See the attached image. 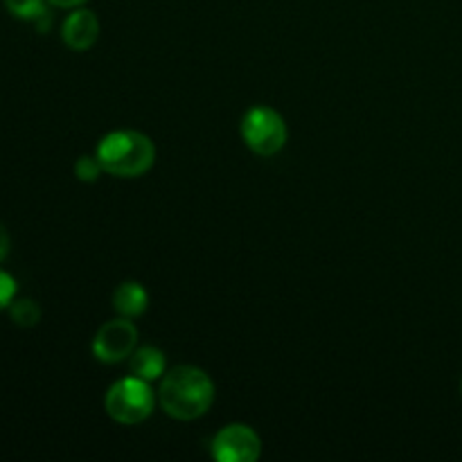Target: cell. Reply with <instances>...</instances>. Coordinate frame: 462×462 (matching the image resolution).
Returning a JSON list of instances; mask_svg holds the SVG:
<instances>
[{
    "label": "cell",
    "instance_id": "6da1fadb",
    "mask_svg": "<svg viewBox=\"0 0 462 462\" xmlns=\"http://www.w3.org/2000/svg\"><path fill=\"white\" fill-rule=\"evenodd\" d=\"M158 400L170 418L192 422L210 411L215 402V383L201 368L176 365L162 374Z\"/></svg>",
    "mask_w": 462,
    "mask_h": 462
},
{
    "label": "cell",
    "instance_id": "7a4b0ae2",
    "mask_svg": "<svg viewBox=\"0 0 462 462\" xmlns=\"http://www.w3.org/2000/svg\"><path fill=\"white\" fill-rule=\"evenodd\" d=\"M95 156L99 158L106 174L117 179H138L147 174L156 162V147L149 135L122 129L104 135Z\"/></svg>",
    "mask_w": 462,
    "mask_h": 462
},
{
    "label": "cell",
    "instance_id": "3957f363",
    "mask_svg": "<svg viewBox=\"0 0 462 462\" xmlns=\"http://www.w3.org/2000/svg\"><path fill=\"white\" fill-rule=\"evenodd\" d=\"M104 409H106L108 418L116 420L117 424L135 427L152 418L153 409H156V393L149 386V382L131 374L108 388L106 397H104Z\"/></svg>",
    "mask_w": 462,
    "mask_h": 462
},
{
    "label": "cell",
    "instance_id": "277c9868",
    "mask_svg": "<svg viewBox=\"0 0 462 462\" xmlns=\"http://www.w3.org/2000/svg\"><path fill=\"white\" fill-rule=\"evenodd\" d=\"M239 131H242L244 144L253 153L266 158L282 152L289 138L287 122L282 120V116L275 108L269 106H253L251 111L244 113Z\"/></svg>",
    "mask_w": 462,
    "mask_h": 462
},
{
    "label": "cell",
    "instance_id": "5b68a950",
    "mask_svg": "<svg viewBox=\"0 0 462 462\" xmlns=\"http://www.w3.org/2000/svg\"><path fill=\"white\" fill-rule=\"evenodd\" d=\"M135 347H138V329L125 316L104 323L93 338L95 359L108 365L129 359Z\"/></svg>",
    "mask_w": 462,
    "mask_h": 462
},
{
    "label": "cell",
    "instance_id": "8992f818",
    "mask_svg": "<svg viewBox=\"0 0 462 462\" xmlns=\"http://www.w3.org/2000/svg\"><path fill=\"white\" fill-rule=\"evenodd\" d=\"M210 451L219 462H255L262 454V442L246 424H228L212 438Z\"/></svg>",
    "mask_w": 462,
    "mask_h": 462
},
{
    "label": "cell",
    "instance_id": "52a82bcc",
    "mask_svg": "<svg viewBox=\"0 0 462 462\" xmlns=\"http://www.w3.org/2000/svg\"><path fill=\"white\" fill-rule=\"evenodd\" d=\"M61 39L75 52H86L93 48L99 39V21L95 12L90 9H75L70 16L63 21L61 27Z\"/></svg>",
    "mask_w": 462,
    "mask_h": 462
},
{
    "label": "cell",
    "instance_id": "ba28073f",
    "mask_svg": "<svg viewBox=\"0 0 462 462\" xmlns=\"http://www.w3.org/2000/svg\"><path fill=\"white\" fill-rule=\"evenodd\" d=\"M147 289L143 284L134 282V280L122 282L116 289V293H113V310L120 316H125V319H138V316H143L147 311Z\"/></svg>",
    "mask_w": 462,
    "mask_h": 462
},
{
    "label": "cell",
    "instance_id": "9c48e42d",
    "mask_svg": "<svg viewBox=\"0 0 462 462\" xmlns=\"http://www.w3.org/2000/svg\"><path fill=\"white\" fill-rule=\"evenodd\" d=\"M165 368H167L165 355L153 346L135 347L134 355L129 356L131 374L144 379V382H156V379H162Z\"/></svg>",
    "mask_w": 462,
    "mask_h": 462
},
{
    "label": "cell",
    "instance_id": "30bf717a",
    "mask_svg": "<svg viewBox=\"0 0 462 462\" xmlns=\"http://www.w3.org/2000/svg\"><path fill=\"white\" fill-rule=\"evenodd\" d=\"M5 7L12 16L21 18V21L39 23V32L48 30L50 16L43 0H5Z\"/></svg>",
    "mask_w": 462,
    "mask_h": 462
},
{
    "label": "cell",
    "instance_id": "8fae6325",
    "mask_svg": "<svg viewBox=\"0 0 462 462\" xmlns=\"http://www.w3.org/2000/svg\"><path fill=\"white\" fill-rule=\"evenodd\" d=\"M9 316L18 328H34L41 320V307L32 298H21V300H12Z\"/></svg>",
    "mask_w": 462,
    "mask_h": 462
},
{
    "label": "cell",
    "instance_id": "7c38bea8",
    "mask_svg": "<svg viewBox=\"0 0 462 462\" xmlns=\"http://www.w3.org/2000/svg\"><path fill=\"white\" fill-rule=\"evenodd\" d=\"M104 171L102 162L97 156H79L75 162V176L81 183H95Z\"/></svg>",
    "mask_w": 462,
    "mask_h": 462
},
{
    "label": "cell",
    "instance_id": "4fadbf2b",
    "mask_svg": "<svg viewBox=\"0 0 462 462\" xmlns=\"http://www.w3.org/2000/svg\"><path fill=\"white\" fill-rule=\"evenodd\" d=\"M14 296H16V282H14L12 275L0 271V311L12 305Z\"/></svg>",
    "mask_w": 462,
    "mask_h": 462
},
{
    "label": "cell",
    "instance_id": "5bb4252c",
    "mask_svg": "<svg viewBox=\"0 0 462 462\" xmlns=\"http://www.w3.org/2000/svg\"><path fill=\"white\" fill-rule=\"evenodd\" d=\"M7 253H9V233H7V228L0 224V262L7 257Z\"/></svg>",
    "mask_w": 462,
    "mask_h": 462
},
{
    "label": "cell",
    "instance_id": "9a60e30c",
    "mask_svg": "<svg viewBox=\"0 0 462 462\" xmlns=\"http://www.w3.org/2000/svg\"><path fill=\"white\" fill-rule=\"evenodd\" d=\"M48 3H52L54 7L70 9V7H79V5H84L86 0H48Z\"/></svg>",
    "mask_w": 462,
    "mask_h": 462
},
{
    "label": "cell",
    "instance_id": "2e32d148",
    "mask_svg": "<svg viewBox=\"0 0 462 462\" xmlns=\"http://www.w3.org/2000/svg\"><path fill=\"white\" fill-rule=\"evenodd\" d=\"M460 391H462V383H460Z\"/></svg>",
    "mask_w": 462,
    "mask_h": 462
}]
</instances>
